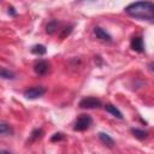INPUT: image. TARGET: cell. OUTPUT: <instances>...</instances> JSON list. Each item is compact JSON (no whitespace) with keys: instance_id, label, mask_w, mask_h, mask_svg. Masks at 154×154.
I'll list each match as a JSON object with an SVG mask.
<instances>
[{"instance_id":"30bf717a","label":"cell","mask_w":154,"mask_h":154,"mask_svg":"<svg viewBox=\"0 0 154 154\" xmlns=\"http://www.w3.org/2000/svg\"><path fill=\"white\" fill-rule=\"evenodd\" d=\"M130 132H131L136 138H138V140H144V138H147L148 135H149L147 131L141 130V129H137V128H131V129H130Z\"/></svg>"},{"instance_id":"6da1fadb","label":"cell","mask_w":154,"mask_h":154,"mask_svg":"<svg viewBox=\"0 0 154 154\" xmlns=\"http://www.w3.org/2000/svg\"><path fill=\"white\" fill-rule=\"evenodd\" d=\"M124 11L130 16L140 20L152 22L154 18V4L152 1H137L128 5Z\"/></svg>"},{"instance_id":"d6986e66","label":"cell","mask_w":154,"mask_h":154,"mask_svg":"<svg viewBox=\"0 0 154 154\" xmlns=\"http://www.w3.org/2000/svg\"><path fill=\"white\" fill-rule=\"evenodd\" d=\"M0 154H7L6 152H0Z\"/></svg>"},{"instance_id":"3957f363","label":"cell","mask_w":154,"mask_h":154,"mask_svg":"<svg viewBox=\"0 0 154 154\" xmlns=\"http://www.w3.org/2000/svg\"><path fill=\"white\" fill-rule=\"evenodd\" d=\"M45 93H46V88H43L41 85H36V87H31V88L24 90L23 95L29 100H35V99H38L40 96H42Z\"/></svg>"},{"instance_id":"5b68a950","label":"cell","mask_w":154,"mask_h":154,"mask_svg":"<svg viewBox=\"0 0 154 154\" xmlns=\"http://www.w3.org/2000/svg\"><path fill=\"white\" fill-rule=\"evenodd\" d=\"M48 69H49V64H48L47 60H38V61H36L35 65H34V71H35V73L38 75V76L46 75L47 71H48Z\"/></svg>"},{"instance_id":"5bb4252c","label":"cell","mask_w":154,"mask_h":154,"mask_svg":"<svg viewBox=\"0 0 154 154\" xmlns=\"http://www.w3.org/2000/svg\"><path fill=\"white\" fill-rule=\"evenodd\" d=\"M42 134H43L42 129H34V130L31 131V134H30V142L41 138V137H42Z\"/></svg>"},{"instance_id":"e0dca14e","label":"cell","mask_w":154,"mask_h":154,"mask_svg":"<svg viewBox=\"0 0 154 154\" xmlns=\"http://www.w3.org/2000/svg\"><path fill=\"white\" fill-rule=\"evenodd\" d=\"M63 138H64V134H61V132H57V134H54V135L52 136L51 141H52V142H57V141H61Z\"/></svg>"},{"instance_id":"4fadbf2b","label":"cell","mask_w":154,"mask_h":154,"mask_svg":"<svg viewBox=\"0 0 154 154\" xmlns=\"http://www.w3.org/2000/svg\"><path fill=\"white\" fill-rule=\"evenodd\" d=\"M58 29V22L57 20H51V22H48V24L46 25V32L47 34H53L55 30Z\"/></svg>"},{"instance_id":"7a4b0ae2","label":"cell","mask_w":154,"mask_h":154,"mask_svg":"<svg viewBox=\"0 0 154 154\" xmlns=\"http://www.w3.org/2000/svg\"><path fill=\"white\" fill-rule=\"evenodd\" d=\"M91 123H93V119H91L90 116H88V114H81L77 118V120L75 122L73 130L75 131H85V130H88L90 128Z\"/></svg>"},{"instance_id":"7c38bea8","label":"cell","mask_w":154,"mask_h":154,"mask_svg":"<svg viewBox=\"0 0 154 154\" xmlns=\"http://www.w3.org/2000/svg\"><path fill=\"white\" fill-rule=\"evenodd\" d=\"M46 52H47V49L43 45H35L31 48V53L37 54V55H43V54H46Z\"/></svg>"},{"instance_id":"8992f818","label":"cell","mask_w":154,"mask_h":154,"mask_svg":"<svg viewBox=\"0 0 154 154\" xmlns=\"http://www.w3.org/2000/svg\"><path fill=\"white\" fill-rule=\"evenodd\" d=\"M130 46L135 52H138V53H143L144 52V43H143L142 36H134L131 38Z\"/></svg>"},{"instance_id":"9c48e42d","label":"cell","mask_w":154,"mask_h":154,"mask_svg":"<svg viewBox=\"0 0 154 154\" xmlns=\"http://www.w3.org/2000/svg\"><path fill=\"white\" fill-rule=\"evenodd\" d=\"M103 107H105V109H106L108 113H111V114L114 116L116 118H118V119H123V114H122V112H120L114 105H112V103H106Z\"/></svg>"},{"instance_id":"2e32d148","label":"cell","mask_w":154,"mask_h":154,"mask_svg":"<svg viewBox=\"0 0 154 154\" xmlns=\"http://www.w3.org/2000/svg\"><path fill=\"white\" fill-rule=\"evenodd\" d=\"M72 28H73V25H69V26L64 28L63 31H61V34H60V37L61 38H65L66 36H69L71 34V31H72Z\"/></svg>"},{"instance_id":"ac0fdd59","label":"cell","mask_w":154,"mask_h":154,"mask_svg":"<svg viewBox=\"0 0 154 154\" xmlns=\"http://www.w3.org/2000/svg\"><path fill=\"white\" fill-rule=\"evenodd\" d=\"M8 13H10L11 16H14V14H16V12H14V8H13V7H10V8H8Z\"/></svg>"},{"instance_id":"8fae6325","label":"cell","mask_w":154,"mask_h":154,"mask_svg":"<svg viewBox=\"0 0 154 154\" xmlns=\"http://www.w3.org/2000/svg\"><path fill=\"white\" fill-rule=\"evenodd\" d=\"M14 72H12L11 70L6 69V67H1L0 66V77L5 78V79H13L14 78Z\"/></svg>"},{"instance_id":"ba28073f","label":"cell","mask_w":154,"mask_h":154,"mask_svg":"<svg viewBox=\"0 0 154 154\" xmlns=\"http://www.w3.org/2000/svg\"><path fill=\"white\" fill-rule=\"evenodd\" d=\"M97 136H99V140H100L105 146H107V147H109V148H112V147L114 146V140H113L108 134L99 132Z\"/></svg>"},{"instance_id":"9a60e30c","label":"cell","mask_w":154,"mask_h":154,"mask_svg":"<svg viewBox=\"0 0 154 154\" xmlns=\"http://www.w3.org/2000/svg\"><path fill=\"white\" fill-rule=\"evenodd\" d=\"M12 130L10 128V125L5 124V123H0V135H4V134H10Z\"/></svg>"},{"instance_id":"277c9868","label":"cell","mask_w":154,"mask_h":154,"mask_svg":"<svg viewBox=\"0 0 154 154\" xmlns=\"http://www.w3.org/2000/svg\"><path fill=\"white\" fill-rule=\"evenodd\" d=\"M78 106L81 108H87V109H90V108H99L101 107V101L96 97H93V96H88V97H84L79 101Z\"/></svg>"},{"instance_id":"ffe728a7","label":"cell","mask_w":154,"mask_h":154,"mask_svg":"<svg viewBox=\"0 0 154 154\" xmlns=\"http://www.w3.org/2000/svg\"><path fill=\"white\" fill-rule=\"evenodd\" d=\"M7 154H8V153H7Z\"/></svg>"},{"instance_id":"52a82bcc","label":"cell","mask_w":154,"mask_h":154,"mask_svg":"<svg viewBox=\"0 0 154 154\" xmlns=\"http://www.w3.org/2000/svg\"><path fill=\"white\" fill-rule=\"evenodd\" d=\"M94 34H95V36H96L97 38H100V40H102V41H107V42H111V41H112V36H111L105 29H102V28H100V26H95V28H94Z\"/></svg>"}]
</instances>
